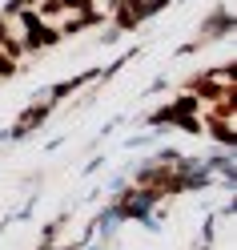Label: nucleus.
Instances as JSON below:
<instances>
[{
    "label": "nucleus",
    "instance_id": "1",
    "mask_svg": "<svg viewBox=\"0 0 237 250\" xmlns=\"http://www.w3.org/2000/svg\"><path fill=\"white\" fill-rule=\"evenodd\" d=\"M12 73H17V57H8L0 49V77H12Z\"/></svg>",
    "mask_w": 237,
    "mask_h": 250
}]
</instances>
